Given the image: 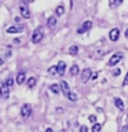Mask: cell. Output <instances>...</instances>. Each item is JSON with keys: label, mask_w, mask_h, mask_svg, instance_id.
<instances>
[{"label": "cell", "mask_w": 128, "mask_h": 132, "mask_svg": "<svg viewBox=\"0 0 128 132\" xmlns=\"http://www.w3.org/2000/svg\"><path fill=\"white\" fill-rule=\"evenodd\" d=\"M125 37H128V29H127V30H125Z\"/></svg>", "instance_id": "32"}, {"label": "cell", "mask_w": 128, "mask_h": 132, "mask_svg": "<svg viewBox=\"0 0 128 132\" xmlns=\"http://www.w3.org/2000/svg\"><path fill=\"white\" fill-rule=\"evenodd\" d=\"M92 76V73H91V69H84L81 72V82H87L91 78Z\"/></svg>", "instance_id": "6"}, {"label": "cell", "mask_w": 128, "mask_h": 132, "mask_svg": "<svg viewBox=\"0 0 128 132\" xmlns=\"http://www.w3.org/2000/svg\"><path fill=\"white\" fill-rule=\"evenodd\" d=\"M97 77H98V73H92V76H91V78H92V80H95Z\"/></svg>", "instance_id": "28"}, {"label": "cell", "mask_w": 128, "mask_h": 132, "mask_svg": "<svg viewBox=\"0 0 128 132\" xmlns=\"http://www.w3.org/2000/svg\"><path fill=\"white\" fill-rule=\"evenodd\" d=\"M61 89H62L61 85H58V84H52L51 87H50V91H51V92H54V94H59Z\"/></svg>", "instance_id": "16"}, {"label": "cell", "mask_w": 128, "mask_h": 132, "mask_svg": "<svg viewBox=\"0 0 128 132\" xmlns=\"http://www.w3.org/2000/svg\"><path fill=\"white\" fill-rule=\"evenodd\" d=\"M80 132H88V128H87L85 125H81L80 127Z\"/></svg>", "instance_id": "25"}, {"label": "cell", "mask_w": 128, "mask_h": 132, "mask_svg": "<svg viewBox=\"0 0 128 132\" xmlns=\"http://www.w3.org/2000/svg\"><path fill=\"white\" fill-rule=\"evenodd\" d=\"M57 66H58V73H57V74H59V76H63L65 68H66V63H65V62H59V63H58Z\"/></svg>", "instance_id": "11"}, {"label": "cell", "mask_w": 128, "mask_h": 132, "mask_svg": "<svg viewBox=\"0 0 128 132\" xmlns=\"http://www.w3.org/2000/svg\"><path fill=\"white\" fill-rule=\"evenodd\" d=\"M66 98H68L70 102H76V101H77V95L74 94V92H70V91L66 94Z\"/></svg>", "instance_id": "15"}, {"label": "cell", "mask_w": 128, "mask_h": 132, "mask_svg": "<svg viewBox=\"0 0 128 132\" xmlns=\"http://www.w3.org/2000/svg\"><path fill=\"white\" fill-rule=\"evenodd\" d=\"M78 72H80V69H78V66H77V65H73V66H70L69 74H70V76H72V77L77 76V74H78Z\"/></svg>", "instance_id": "10"}, {"label": "cell", "mask_w": 128, "mask_h": 132, "mask_svg": "<svg viewBox=\"0 0 128 132\" xmlns=\"http://www.w3.org/2000/svg\"><path fill=\"white\" fill-rule=\"evenodd\" d=\"M21 30H22V28L21 26H10V28H7V33H10V35H12V33H19Z\"/></svg>", "instance_id": "12"}, {"label": "cell", "mask_w": 128, "mask_h": 132, "mask_svg": "<svg viewBox=\"0 0 128 132\" xmlns=\"http://www.w3.org/2000/svg\"><path fill=\"white\" fill-rule=\"evenodd\" d=\"M101 124H94L92 125V132H101Z\"/></svg>", "instance_id": "22"}, {"label": "cell", "mask_w": 128, "mask_h": 132, "mask_svg": "<svg viewBox=\"0 0 128 132\" xmlns=\"http://www.w3.org/2000/svg\"><path fill=\"white\" fill-rule=\"evenodd\" d=\"M55 73H58V66L55 65V66H51V68L48 69V74H55Z\"/></svg>", "instance_id": "21"}, {"label": "cell", "mask_w": 128, "mask_h": 132, "mask_svg": "<svg viewBox=\"0 0 128 132\" xmlns=\"http://www.w3.org/2000/svg\"><path fill=\"white\" fill-rule=\"evenodd\" d=\"M121 59H123V54L121 52H117V54H114V55H111V58L109 59V65L110 66H114V65H117Z\"/></svg>", "instance_id": "3"}, {"label": "cell", "mask_w": 128, "mask_h": 132, "mask_svg": "<svg viewBox=\"0 0 128 132\" xmlns=\"http://www.w3.org/2000/svg\"><path fill=\"white\" fill-rule=\"evenodd\" d=\"M25 78H26V76H25V72H19L18 74H17V84H23L25 82Z\"/></svg>", "instance_id": "9"}, {"label": "cell", "mask_w": 128, "mask_h": 132, "mask_svg": "<svg viewBox=\"0 0 128 132\" xmlns=\"http://www.w3.org/2000/svg\"><path fill=\"white\" fill-rule=\"evenodd\" d=\"M118 37H120V30H118V29H117V28L111 29L110 33H109V39H110L111 41H117Z\"/></svg>", "instance_id": "7"}, {"label": "cell", "mask_w": 128, "mask_h": 132, "mask_svg": "<svg viewBox=\"0 0 128 132\" xmlns=\"http://www.w3.org/2000/svg\"><path fill=\"white\" fill-rule=\"evenodd\" d=\"M45 132H52V129H51V128H47V129H45Z\"/></svg>", "instance_id": "31"}, {"label": "cell", "mask_w": 128, "mask_h": 132, "mask_svg": "<svg viewBox=\"0 0 128 132\" xmlns=\"http://www.w3.org/2000/svg\"><path fill=\"white\" fill-rule=\"evenodd\" d=\"M128 84V73H127V76H125V78H124V81H123V85H127Z\"/></svg>", "instance_id": "26"}, {"label": "cell", "mask_w": 128, "mask_h": 132, "mask_svg": "<svg viewBox=\"0 0 128 132\" xmlns=\"http://www.w3.org/2000/svg\"><path fill=\"white\" fill-rule=\"evenodd\" d=\"M19 11H21V15H22L23 18H26V19L30 18V12H29V8H28V7L21 6V7H19Z\"/></svg>", "instance_id": "8"}, {"label": "cell", "mask_w": 128, "mask_h": 132, "mask_svg": "<svg viewBox=\"0 0 128 132\" xmlns=\"http://www.w3.org/2000/svg\"><path fill=\"white\" fill-rule=\"evenodd\" d=\"M21 2H23V3H28V2H29V0H21Z\"/></svg>", "instance_id": "33"}, {"label": "cell", "mask_w": 128, "mask_h": 132, "mask_svg": "<svg viewBox=\"0 0 128 132\" xmlns=\"http://www.w3.org/2000/svg\"><path fill=\"white\" fill-rule=\"evenodd\" d=\"M88 121L92 122V124H97V122H95V121H97V117H95V116H90V117H88Z\"/></svg>", "instance_id": "23"}, {"label": "cell", "mask_w": 128, "mask_h": 132, "mask_svg": "<svg viewBox=\"0 0 128 132\" xmlns=\"http://www.w3.org/2000/svg\"><path fill=\"white\" fill-rule=\"evenodd\" d=\"M30 114H32V106L30 105H23L21 107V116H22L23 118L29 117Z\"/></svg>", "instance_id": "4"}, {"label": "cell", "mask_w": 128, "mask_h": 132, "mask_svg": "<svg viewBox=\"0 0 128 132\" xmlns=\"http://www.w3.org/2000/svg\"><path fill=\"white\" fill-rule=\"evenodd\" d=\"M61 88H62V91H63L65 94L69 92V84L66 81H61Z\"/></svg>", "instance_id": "18"}, {"label": "cell", "mask_w": 128, "mask_h": 132, "mask_svg": "<svg viewBox=\"0 0 128 132\" xmlns=\"http://www.w3.org/2000/svg\"><path fill=\"white\" fill-rule=\"evenodd\" d=\"M47 23H48L50 28H55L57 26V18H55V16H50L48 21H47Z\"/></svg>", "instance_id": "14"}, {"label": "cell", "mask_w": 128, "mask_h": 132, "mask_svg": "<svg viewBox=\"0 0 128 132\" xmlns=\"http://www.w3.org/2000/svg\"><path fill=\"white\" fill-rule=\"evenodd\" d=\"M41 40H43V29L37 28L36 30L33 32V35H32V43L37 44V43H40Z\"/></svg>", "instance_id": "1"}, {"label": "cell", "mask_w": 128, "mask_h": 132, "mask_svg": "<svg viewBox=\"0 0 128 132\" xmlns=\"http://www.w3.org/2000/svg\"><path fill=\"white\" fill-rule=\"evenodd\" d=\"M123 0H114V4H121Z\"/></svg>", "instance_id": "29"}, {"label": "cell", "mask_w": 128, "mask_h": 132, "mask_svg": "<svg viewBox=\"0 0 128 132\" xmlns=\"http://www.w3.org/2000/svg\"><path fill=\"white\" fill-rule=\"evenodd\" d=\"M63 10H65V8H63V6L61 4V6H58V7L55 8V14H57V15H62V14H63Z\"/></svg>", "instance_id": "20"}, {"label": "cell", "mask_w": 128, "mask_h": 132, "mask_svg": "<svg viewBox=\"0 0 128 132\" xmlns=\"http://www.w3.org/2000/svg\"><path fill=\"white\" fill-rule=\"evenodd\" d=\"M114 105L118 107V110H124V103L120 98H114Z\"/></svg>", "instance_id": "13"}, {"label": "cell", "mask_w": 128, "mask_h": 132, "mask_svg": "<svg viewBox=\"0 0 128 132\" xmlns=\"http://www.w3.org/2000/svg\"><path fill=\"white\" fill-rule=\"evenodd\" d=\"M14 43H15V44H19V43H21V40H19V39H15V40H14Z\"/></svg>", "instance_id": "30"}, {"label": "cell", "mask_w": 128, "mask_h": 132, "mask_svg": "<svg viewBox=\"0 0 128 132\" xmlns=\"http://www.w3.org/2000/svg\"><path fill=\"white\" fill-rule=\"evenodd\" d=\"M118 74H120V69H116L113 72V76H118Z\"/></svg>", "instance_id": "27"}, {"label": "cell", "mask_w": 128, "mask_h": 132, "mask_svg": "<svg viewBox=\"0 0 128 132\" xmlns=\"http://www.w3.org/2000/svg\"><path fill=\"white\" fill-rule=\"evenodd\" d=\"M77 52H78L77 45H72V47L69 48V54H70V55H77Z\"/></svg>", "instance_id": "19"}, {"label": "cell", "mask_w": 128, "mask_h": 132, "mask_svg": "<svg viewBox=\"0 0 128 132\" xmlns=\"http://www.w3.org/2000/svg\"><path fill=\"white\" fill-rule=\"evenodd\" d=\"M91 28H92V22H91V21H85V22L83 23V26L77 29V33H78V35H81V33H85L87 30H90Z\"/></svg>", "instance_id": "5"}, {"label": "cell", "mask_w": 128, "mask_h": 132, "mask_svg": "<svg viewBox=\"0 0 128 132\" xmlns=\"http://www.w3.org/2000/svg\"><path fill=\"white\" fill-rule=\"evenodd\" d=\"M0 96L4 99H8L10 96V87L7 85V82L0 81Z\"/></svg>", "instance_id": "2"}, {"label": "cell", "mask_w": 128, "mask_h": 132, "mask_svg": "<svg viewBox=\"0 0 128 132\" xmlns=\"http://www.w3.org/2000/svg\"><path fill=\"white\" fill-rule=\"evenodd\" d=\"M36 82H37L36 77H30V78L28 80V82H26V84H28V87H29V88H33V87L36 85Z\"/></svg>", "instance_id": "17"}, {"label": "cell", "mask_w": 128, "mask_h": 132, "mask_svg": "<svg viewBox=\"0 0 128 132\" xmlns=\"http://www.w3.org/2000/svg\"><path fill=\"white\" fill-rule=\"evenodd\" d=\"M6 82H7V85H8V87H11L12 84H14V80H12V77H10V78H7V81H6Z\"/></svg>", "instance_id": "24"}]
</instances>
